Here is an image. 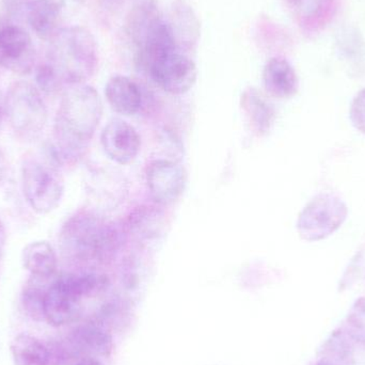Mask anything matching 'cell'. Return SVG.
Listing matches in <instances>:
<instances>
[{"instance_id":"6da1fadb","label":"cell","mask_w":365,"mask_h":365,"mask_svg":"<svg viewBox=\"0 0 365 365\" xmlns=\"http://www.w3.org/2000/svg\"><path fill=\"white\" fill-rule=\"evenodd\" d=\"M103 102L98 92L86 83L68 86L55 120L58 162L78 158L93 138L102 120Z\"/></svg>"},{"instance_id":"7a4b0ae2","label":"cell","mask_w":365,"mask_h":365,"mask_svg":"<svg viewBox=\"0 0 365 365\" xmlns=\"http://www.w3.org/2000/svg\"><path fill=\"white\" fill-rule=\"evenodd\" d=\"M59 240L63 255L81 263H105L122 242L115 225L88 210H81L66 221Z\"/></svg>"},{"instance_id":"3957f363","label":"cell","mask_w":365,"mask_h":365,"mask_svg":"<svg viewBox=\"0 0 365 365\" xmlns=\"http://www.w3.org/2000/svg\"><path fill=\"white\" fill-rule=\"evenodd\" d=\"M46 63L63 86L85 83L98 66V44L93 34L81 26L60 28L48 41Z\"/></svg>"},{"instance_id":"277c9868","label":"cell","mask_w":365,"mask_h":365,"mask_svg":"<svg viewBox=\"0 0 365 365\" xmlns=\"http://www.w3.org/2000/svg\"><path fill=\"white\" fill-rule=\"evenodd\" d=\"M4 113L12 130L25 140L38 138L46 126V105L40 90L28 81L10 86L4 98Z\"/></svg>"},{"instance_id":"5b68a950","label":"cell","mask_w":365,"mask_h":365,"mask_svg":"<svg viewBox=\"0 0 365 365\" xmlns=\"http://www.w3.org/2000/svg\"><path fill=\"white\" fill-rule=\"evenodd\" d=\"M21 182L26 201L38 214H49L61 203L64 181L59 165L53 158L26 160L21 168Z\"/></svg>"},{"instance_id":"8992f818","label":"cell","mask_w":365,"mask_h":365,"mask_svg":"<svg viewBox=\"0 0 365 365\" xmlns=\"http://www.w3.org/2000/svg\"><path fill=\"white\" fill-rule=\"evenodd\" d=\"M349 216L345 202L334 193H321L313 197L298 216V235L306 242L325 240L338 231Z\"/></svg>"},{"instance_id":"52a82bcc","label":"cell","mask_w":365,"mask_h":365,"mask_svg":"<svg viewBox=\"0 0 365 365\" xmlns=\"http://www.w3.org/2000/svg\"><path fill=\"white\" fill-rule=\"evenodd\" d=\"M83 299L77 274H61L47 289L45 321L53 327L73 323L81 317Z\"/></svg>"},{"instance_id":"ba28073f","label":"cell","mask_w":365,"mask_h":365,"mask_svg":"<svg viewBox=\"0 0 365 365\" xmlns=\"http://www.w3.org/2000/svg\"><path fill=\"white\" fill-rule=\"evenodd\" d=\"M158 87L167 93L182 96L188 92L197 81V70L195 61L182 51H175L152 61L145 68Z\"/></svg>"},{"instance_id":"9c48e42d","label":"cell","mask_w":365,"mask_h":365,"mask_svg":"<svg viewBox=\"0 0 365 365\" xmlns=\"http://www.w3.org/2000/svg\"><path fill=\"white\" fill-rule=\"evenodd\" d=\"M145 177L150 195L160 205L175 203L186 187V171L175 160L165 158L153 160L148 166Z\"/></svg>"},{"instance_id":"30bf717a","label":"cell","mask_w":365,"mask_h":365,"mask_svg":"<svg viewBox=\"0 0 365 365\" xmlns=\"http://www.w3.org/2000/svg\"><path fill=\"white\" fill-rule=\"evenodd\" d=\"M36 51L31 36L19 26L0 29V66L17 75H27L34 70Z\"/></svg>"},{"instance_id":"8fae6325","label":"cell","mask_w":365,"mask_h":365,"mask_svg":"<svg viewBox=\"0 0 365 365\" xmlns=\"http://www.w3.org/2000/svg\"><path fill=\"white\" fill-rule=\"evenodd\" d=\"M101 143L105 154L113 162L128 165L140 152L141 139L134 126L124 120H110L101 134Z\"/></svg>"},{"instance_id":"7c38bea8","label":"cell","mask_w":365,"mask_h":365,"mask_svg":"<svg viewBox=\"0 0 365 365\" xmlns=\"http://www.w3.org/2000/svg\"><path fill=\"white\" fill-rule=\"evenodd\" d=\"M68 353L71 356L83 358L108 357L113 349L110 330L96 319L77 326L68 339Z\"/></svg>"},{"instance_id":"4fadbf2b","label":"cell","mask_w":365,"mask_h":365,"mask_svg":"<svg viewBox=\"0 0 365 365\" xmlns=\"http://www.w3.org/2000/svg\"><path fill=\"white\" fill-rule=\"evenodd\" d=\"M296 11L302 29L315 34L325 29L336 17L340 0H285Z\"/></svg>"},{"instance_id":"5bb4252c","label":"cell","mask_w":365,"mask_h":365,"mask_svg":"<svg viewBox=\"0 0 365 365\" xmlns=\"http://www.w3.org/2000/svg\"><path fill=\"white\" fill-rule=\"evenodd\" d=\"M266 92L277 98H289L297 93L299 81L295 68L283 57L270 58L262 74Z\"/></svg>"},{"instance_id":"9a60e30c","label":"cell","mask_w":365,"mask_h":365,"mask_svg":"<svg viewBox=\"0 0 365 365\" xmlns=\"http://www.w3.org/2000/svg\"><path fill=\"white\" fill-rule=\"evenodd\" d=\"M105 96L111 108L120 115H136L143 106L140 86L123 75H115L107 81Z\"/></svg>"},{"instance_id":"2e32d148","label":"cell","mask_w":365,"mask_h":365,"mask_svg":"<svg viewBox=\"0 0 365 365\" xmlns=\"http://www.w3.org/2000/svg\"><path fill=\"white\" fill-rule=\"evenodd\" d=\"M240 107L253 133L257 136H263L269 132L276 118V111L259 90L247 88L240 96Z\"/></svg>"},{"instance_id":"e0dca14e","label":"cell","mask_w":365,"mask_h":365,"mask_svg":"<svg viewBox=\"0 0 365 365\" xmlns=\"http://www.w3.org/2000/svg\"><path fill=\"white\" fill-rule=\"evenodd\" d=\"M26 12L28 24L41 40H51L60 29L61 6L57 0H31Z\"/></svg>"},{"instance_id":"ac0fdd59","label":"cell","mask_w":365,"mask_h":365,"mask_svg":"<svg viewBox=\"0 0 365 365\" xmlns=\"http://www.w3.org/2000/svg\"><path fill=\"white\" fill-rule=\"evenodd\" d=\"M24 267L38 278L49 279L56 274L58 257L55 249L45 240L30 242L21 253Z\"/></svg>"},{"instance_id":"d6986e66","label":"cell","mask_w":365,"mask_h":365,"mask_svg":"<svg viewBox=\"0 0 365 365\" xmlns=\"http://www.w3.org/2000/svg\"><path fill=\"white\" fill-rule=\"evenodd\" d=\"M14 365H49L51 351L38 339L29 334H19L11 343Z\"/></svg>"},{"instance_id":"ffe728a7","label":"cell","mask_w":365,"mask_h":365,"mask_svg":"<svg viewBox=\"0 0 365 365\" xmlns=\"http://www.w3.org/2000/svg\"><path fill=\"white\" fill-rule=\"evenodd\" d=\"M336 44V51L347 63L358 68L364 63L365 41L357 28L347 25L339 30Z\"/></svg>"},{"instance_id":"44dd1931","label":"cell","mask_w":365,"mask_h":365,"mask_svg":"<svg viewBox=\"0 0 365 365\" xmlns=\"http://www.w3.org/2000/svg\"><path fill=\"white\" fill-rule=\"evenodd\" d=\"M162 221V214L160 210H155V207L141 206L130 214L128 227L137 237L150 240L158 236Z\"/></svg>"},{"instance_id":"7402d4cb","label":"cell","mask_w":365,"mask_h":365,"mask_svg":"<svg viewBox=\"0 0 365 365\" xmlns=\"http://www.w3.org/2000/svg\"><path fill=\"white\" fill-rule=\"evenodd\" d=\"M43 280H46V279L32 276L21 293V304H23L26 314L36 322L45 321V296H46L49 285L45 287L43 284Z\"/></svg>"},{"instance_id":"603a6c76","label":"cell","mask_w":365,"mask_h":365,"mask_svg":"<svg viewBox=\"0 0 365 365\" xmlns=\"http://www.w3.org/2000/svg\"><path fill=\"white\" fill-rule=\"evenodd\" d=\"M344 331L354 342L365 345V297L354 302L345 321Z\"/></svg>"},{"instance_id":"cb8c5ba5","label":"cell","mask_w":365,"mask_h":365,"mask_svg":"<svg viewBox=\"0 0 365 365\" xmlns=\"http://www.w3.org/2000/svg\"><path fill=\"white\" fill-rule=\"evenodd\" d=\"M36 81L38 89L48 96L57 93L63 87L55 71L46 62H43L36 68Z\"/></svg>"},{"instance_id":"d4e9b609","label":"cell","mask_w":365,"mask_h":365,"mask_svg":"<svg viewBox=\"0 0 365 365\" xmlns=\"http://www.w3.org/2000/svg\"><path fill=\"white\" fill-rule=\"evenodd\" d=\"M349 118L354 128L365 135V88L354 98L349 108Z\"/></svg>"},{"instance_id":"484cf974","label":"cell","mask_w":365,"mask_h":365,"mask_svg":"<svg viewBox=\"0 0 365 365\" xmlns=\"http://www.w3.org/2000/svg\"><path fill=\"white\" fill-rule=\"evenodd\" d=\"M6 175H8V162L4 152L0 149V184L4 182Z\"/></svg>"},{"instance_id":"4316f807","label":"cell","mask_w":365,"mask_h":365,"mask_svg":"<svg viewBox=\"0 0 365 365\" xmlns=\"http://www.w3.org/2000/svg\"><path fill=\"white\" fill-rule=\"evenodd\" d=\"M6 232L4 223L0 220V259H2V255L4 253V248H6Z\"/></svg>"},{"instance_id":"83f0119b","label":"cell","mask_w":365,"mask_h":365,"mask_svg":"<svg viewBox=\"0 0 365 365\" xmlns=\"http://www.w3.org/2000/svg\"><path fill=\"white\" fill-rule=\"evenodd\" d=\"M314 365H351L344 364V362L338 361V360L331 359V358L323 357L317 362Z\"/></svg>"},{"instance_id":"f1b7e54d","label":"cell","mask_w":365,"mask_h":365,"mask_svg":"<svg viewBox=\"0 0 365 365\" xmlns=\"http://www.w3.org/2000/svg\"><path fill=\"white\" fill-rule=\"evenodd\" d=\"M75 365H105L96 358H83Z\"/></svg>"},{"instance_id":"f546056e","label":"cell","mask_w":365,"mask_h":365,"mask_svg":"<svg viewBox=\"0 0 365 365\" xmlns=\"http://www.w3.org/2000/svg\"><path fill=\"white\" fill-rule=\"evenodd\" d=\"M4 113V98H2L1 92H0V124H1L2 117Z\"/></svg>"}]
</instances>
